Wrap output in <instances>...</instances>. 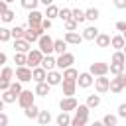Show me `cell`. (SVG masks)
Here are the masks:
<instances>
[{"mask_svg": "<svg viewBox=\"0 0 126 126\" xmlns=\"http://www.w3.org/2000/svg\"><path fill=\"white\" fill-rule=\"evenodd\" d=\"M49 89H51V87H49L47 83H35V91H33V93H35L37 96H47V94H49Z\"/></svg>", "mask_w": 126, "mask_h": 126, "instance_id": "25", "label": "cell"}, {"mask_svg": "<svg viewBox=\"0 0 126 126\" xmlns=\"http://www.w3.org/2000/svg\"><path fill=\"white\" fill-rule=\"evenodd\" d=\"M55 124H57V126H71V116H69V112H59L57 118H55Z\"/></svg>", "mask_w": 126, "mask_h": 126, "instance_id": "24", "label": "cell"}, {"mask_svg": "<svg viewBox=\"0 0 126 126\" xmlns=\"http://www.w3.org/2000/svg\"><path fill=\"white\" fill-rule=\"evenodd\" d=\"M91 85H94V77H93L89 71H85V73H79L77 87H81V89H89Z\"/></svg>", "mask_w": 126, "mask_h": 126, "instance_id": "13", "label": "cell"}, {"mask_svg": "<svg viewBox=\"0 0 126 126\" xmlns=\"http://www.w3.org/2000/svg\"><path fill=\"white\" fill-rule=\"evenodd\" d=\"M14 49H16V53H30L32 51V43L26 41L24 37L22 39H14Z\"/></svg>", "mask_w": 126, "mask_h": 126, "instance_id": "17", "label": "cell"}, {"mask_svg": "<svg viewBox=\"0 0 126 126\" xmlns=\"http://www.w3.org/2000/svg\"><path fill=\"white\" fill-rule=\"evenodd\" d=\"M8 91H12L16 96H20L24 89H22V83H20V81H12V85H10V89H8Z\"/></svg>", "mask_w": 126, "mask_h": 126, "instance_id": "43", "label": "cell"}, {"mask_svg": "<svg viewBox=\"0 0 126 126\" xmlns=\"http://www.w3.org/2000/svg\"><path fill=\"white\" fill-rule=\"evenodd\" d=\"M43 53L39 51V49H32L30 53H28V67L30 69H35V67H39L41 65V61H43Z\"/></svg>", "mask_w": 126, "mask_h": 126, "instance_id": "7", "label": "cell"}, {"mask_svg": "<svg viewBox=\"0 0 126 126\" xmlns=\"http://www.w3.org/2000/svg\"><path fill=\"white\" fill-rule=\"evenodd\" d=\"M45 83H47L49 87L61 85V83H63V73H59L57 69H53V71H47V79H45Z\"/></svg>", "mask_w": 126, "mask_h": 126, "instance_id": "14", "label": "cell"}, {"mask_svg": "<svg viewBox=\"0 0 126 126\" xmlns=\"http://www.w3.org/2000/svg\"><path fill=\"white\" fill-rule=\"evenodd\" d=\"M47 20H53V18H59V8L55 6V4H51V6H47L45 8V14H43Z\"/></svg>", "mask_w": 126, "mask_h": 126, "instance_id": "27", "label": "cell"}, {"mask_svg": "<svg viewBox=\"0 0 126 126\" xmlns=\"http://www.w3.org/2000/svg\"><path fill=\"white\" fill-rule=\"evenodd\" d=\"M118 118H126V102H122L120 106H118V114H116Z\"/></svg>", "mask_w": 126, "mask_h": 126, "instance_id": "47", "label": "cell"}, {"mask_svg": "<svg viewBox=\"0 0 126 126\" xmlns=\"http://www.w3.org/2000/svg\"><path fill=\"white\" fill-rule=\"evenodd\" d=\"M89 112H91V108H89L87 104H79L77 110H75V116L71 118V126H87V122H89Z\"/></svg>", "mask_w": 126, "mask_h": 126, "instance_id": "1", "label": "cell"}, {"mask_svg": "<svg viewBox=\"0 0 126 126\" xmlns=\"http://www.w3.org/2000/svg\"><path fill=\"white\" fill-rule=\"evenodd\" d=\"M63 24H65V32H75V30L79 28V24H77L73 18H71V20H67V22H63Z\"/></svg>", "mask_w": 126, "mask_h": 126, "instance_id": "44", "label": "cell"}, {"mask_svg": "<svg viewBox=\"0 0 126 126\" xmlns=\"http://www.w3.org/2000/svg\"><path fill=\"white\" fill-rule=\"evenodd\" d=\"M122 51H124V55H126V45H124V49H122Z\"/></svg>", "mask_w": 126, "mask_h": 126, "instance_id": "57", "label": "cell"}, {"mask_svg": "<svg viewBox=\"0 0 126 126\" xmlns=\"http://www.w3.org/2000/svg\"><path fill=\"white\" fill-rule=\"evenodd\" d=\"M63 79H67V81H77V79H79V71H77L75 67H69V69L63 71Z\"/></svg>", "mask_w": 126, "mask_h": 126, "instance_id": "30", "label": "cell"}, {"mask_svg": "<svg viewBox=\"0 0 126 126\" xmlns=\"http://www.w3.org/2000/svg\"><path fill=\"white\" fill-rule=\"evenodd\" d=\"M53 2H55V0H39V4H43L45 8H47V6H51Z\"/></svg>", "mask_w": 126, "mask_h": 126, "instance_id": "53", "label": "cell"}, {"mask_svg": "<svg viewBox=\"0 0 126 126\" xmlns=\"http://www.w3.org/2000/svg\"><path fill=\"white\" fill-rule=\"evenodd\" d=\"M43 33H45V32L41 30V26H39V28H26V32H24V39L30 41V43H33V41H37Z\"/></svg>", "mask_w": 126, "mask_h": 126, "instance_id": "9", "label": "cell"}, {"mask_svg": "<svg viewBox=\"0 0 126 126\" xmlns=\"http://www.w3.org/2000/svg\"><path fill=\"white\" fill-rule=\"evenodd\" d=\"M6 10H8V2H4V0H0V16H2V14L6 12Z\"/></svg>", "mask_w": 126, "mask_h": 126, "instance_id": "52", "label": "cell"}, {"mask_svg": "<svg viewBox=\"0 0 126 126\" xmlns=\"http://www.w3.org/2000/svg\"><path fill=\"white\" fill-rule=\"evenodd\" d=\"M0 98L6 102V104H12V102H18V96L12 93V91H4L2 94H0Z\"/></svg>", "mask_w": 126, "mask_h": 126, "instance_id": "33", "label": "cell"}, {"mask_svg": "<svg viewBox=\"0 0 126 126\" xmlns=\"http://www.w3.org/2000/svg\"><path fill=\"white\" fill-rule=\"evenodd\" d=\"M39 67H43L45 71H53L55 67H57V59L53 57V55H45L43 57V61H41V65Z\"/></svg>", "mask_w": 126, "mask_h": 126, "instance_id": "21", "label": "cell"}, {"mask_svg": "<svg viewBox=\"0 0 126 126\" xmlns=\"http://www.w3.org/2000/svg\"><path fill=\"white\" fill-rule=\"evenodd\" d=\"M116 30L124 33V32H126V22H116Z\"/></svg>", "mask_w": 126, "mask_h": 126, "instance_id": "50", "label": "cell"}, {"mask_svg": "<svg viewBox=\"0 0 126 126\" xmlns=\"http://www.w3.org/2000/svg\"><path fill=\"white\" fill-rule=\"evenodd\" d=\"M12 39V30L0 26V41H10Z\"/></svg>", "mask_w": 126, "mask_h": 126, "instance_id": "42", "label": "cell"}, {"mask_svg": "<svg viewBox=\"0 0 126 126\" xmlns=\"http://www.w3.org/2000/svg\"><path fill=\"white\" fill-rule=\"evenodd\" d=\"M8 122H10L8 114L6 112H0V126H8Z\"/></svg>", "mask_w": 126, "mask_h": 126, "instance_id": "48", "label": "cell"}, {"mask_svg": "<svg viewBox=\"0 0 126 126\" xmlns=\"http://www.w3.org/2000/svg\"><path fill=\"white\" fill-rule=\"evenodd\" d=\"M71 18L77 22V24H83L87 18H85V10H79V8H73L71 10Z\"/></svg>", "mask_w": 126, "mask_h": 126, "instance_id": "28", "label": "cell"}, {"mask_svg": "<svg viewBox=\"0 0 126 126\" xmlns=\"http://www.w3.org/2000/svg\"><path fill=\"white\" fill-rule=\"evenodd\" d=\"M0 73H2V69H0Z\"/></svg>", "mask_w": 126, "mask_h": 126, "instance_id": "60", "label": "cell"}, {"mask_svg": "<svg viewBox=\"0 0 126 126\" xmlns=\"http://www.w3.org/2000/svg\"><path fill=\"white\" fill-rule=\"evenodd\" d=\"M98 33H100V30H98L96 26H87L81 35H83V39H87V41H94V39L98 37Z\"/></svg>", "mask_w": 126, "mask_h": 126, "instance_id": "16", "label": "cell"}, {"mask_svg": "<svg viewBox=\"0 0 126 126\" xmlns=\"http://www.w3.org/2000/svg\"><path fill=\"white\" fill-rule=\"evenodd\" d=\"M16 79L20 83H28L32 81V69L26 65V67H16Z\"/></svg>", "mask_w": 126, "mask_h": 126, "instance_id": "15", "label": "cell"}, {"mask_svg": "<svg viewBox=\"0 0 126 126\" xmlns=\"http://www.w3.org/2000/svg\"><path fill=\"white\" fill-rule=\"evenodd\" d=\"M45 79H47V71H45L43 67L32 69V81H35V83H45Z\"/></svg>", "mask_w": 126, "mask_h": 126, "instance_id": "19", "label": "cell"}, {"mask_svg": "<svg viewBox=\"0 0 126 126\" xmlns=\"http://www.w3.org/2000/svg\"><path fill=\"white\" fill-rule=\"evenodd\" d=\"M51 26H53V20L43 18V22H41V30H43V32H47V30H51Z\"/></svg>", "mask_w": 126, "mask_h": 126, "instance_id": "46", "label": "cell"}, {"mask_svg": "<svg viewBox=\"0 0 126 126\" xmlns=\"http://www.w3.org/2000/svg\"><path fill=\"white\" fill-rule=\"evenodd\" d=\"M93 126H104V124H102V120H94V122H93Z\"/></svg>", "mask_w": 126, "mask_h": 126, "instance_id": "54", "label": "cell"}, {"mask_svg": "<svg viewBox=\"0 0 126 126\" xmlns=\"http://www.w3.org/2000/svg\"><path fill=\"white\" fill-rule=\"evenodd\" d=\"M94 41H96L98 47H108V45H110V35H108V33H98V37H96Z\"/></svg>", "mask_w": 126, "mask_h": 126, "instance_id": "31", "label": "cell"}, {"mask_svg": "<svg viewBox=\"0 0 126 126\" xmlns=\"http://www.w3.org/2000/svg\"><path fill=\"white\" fill-rule=\"evenodd\" d=\"M33 100H35V93L28 91V89H24V91H22V94L18 96V104H20L24 110H26V108H30L32 104H35Z\"/></svg>", "mask_w": 126, "mask_h": 126, "instance_id": "5", "label": "cell"}, {"mask_svg": "<svg viewBox=\"0 0 126 126\" xmlns=\"http://www.w3.org/2000/svg\"><path fill=\"white\" fill-rule=\"evenodd\" d=\"M122 37H124V39H126V32H124V33H122Z\"/></svg>", "mask_w": 126, "mask_h": 126, "instance_id": "56", "label": "cell"}, {"mask_svg": "<svg viewBox=\"0 0 126 126\" xmlns=\"http://www.w3.org/2000/svg\"><path fill=\"white\" fill-rule=\"evenodd\" d=\"M59 18H61L63 22L71 20V8H61V10H59Z\"/></svg>", "mask_w": 126, "mask_h": 126, "instance_id": "45", "label": "cell"}, {"mask_svg": "<svg viewBox=\"0 0 126 126\" xmlns=\"http://www.w3.org/2000/svg\"><path fill=\"white\" fill-rule=\"evenodd\" d=\"M53 53H57V55L67 53V41L65 39H55L53 41Z\"/></svg>", "mask_w": 126, "mask_h": 126, "instance_id": "23", "label": "cell"}, {"mask_svg": "<svg viewBox=\"0 0 126 126\" xmlns=\"http://www.w3.org/2000/svg\"><path fill=\"white\" fill-rule=\"evenodd\" d=\"M73 63H75V55L73 53H63V55H57V69H61V71H65V69H69V67H73Z\"/></svg>", "mask_w": 126, "mask_h": 126, "instance_id": "8", "label": "cell"}, {"mask_svg": "<svg viewBox=\"0 0 126 126\" xmlns=\"http://www.w3.org/2000/svg\"><path fill=\"white\" fill-rule=\"evenodd\" d=\"M37 122H39V126H47V124L51 122V112H49V110H39Z\"/></svg>", "mask_w": 126, "mask_h": 126, "instance_id": "26", "label": "cell"}, {"mask_svg": "<svg viewBox=\"0 0 126 126\" xmlns=\"http://www.w3.org/2000/svg\"><path fill=\"white\" fill-rule=\"evenodd\" d=\"M108 69H110L108 63H104V61H96V63H91L89 73H91L93 77H104V75H108Z\"/></svg>", "mask_w": 126, "mask_h": 126, "instance_id": "4", "label": "cell"}, {"mask_svg": "<svg viewBox=\"0 0 126 126\" xmlns=\"http://www.w3.org/2000/svg\"><path fill=\"white\" fill-rule=\"evenodd\" d=\"M20 4H22V8H26V10H37V4H39V0H20Z\"/></svg>", "mask_w": 126, "mask_h": 126, "instance_id": "39", "label": "cell"}, {"mask_svg": "<svg viewBox=\"0 0 126 126\" xmlns=\"http://www.w3.org/2000/svg\"><path fill=\"white\" fill-rule=\"evenodd\" d=\"M0 93H2V91H0Z\"/></svg>", "mask_w": 126, "mask_h": 126, "instance_id": "61", "label": "cell"}, {"mask_svg": "<svg viewBox=\"0 0 126 126\" xmlns=\"http://www.w3.org/2000/svg\"><path fill=\"white\" fill-rule=\"evenodd\" d=\"M43 14L39 12V10H32L30 14H28V28H39L41 26V22H43Z\"/></svg>", "mask_w": 126, "mask_h": 126, "instance_id": "12", "label": "cell"}, {"mask_svg": "<svg viewBox=\"0 0 126 126\" xmlns=\"http://www.w3.org/2000/svg\"><path fill=\"white\" fill-rule=\"evenodd\" d=\"M63 39L67 41V45H79V43L83 41V35H81V33H77V32H67Z\"/></svg>", "mask_w": 126, "mask_h": 126, "instance_id": "20", "label": "cell"}, {"mask_svg": "<svg viewBox=\"0 0 126 126\" xmlns=\"http://www.w3.org/2000/svg\"><path fill=\"white\" fill-rule=\"evenodd\" d=\"M24 114H26V118H35V120H37V116H39V106H37V104H32L30 108L24 110Z\"/></svg>", "mask_w": 126, "mask_h": 126, "instance_id": "35", "label": "cell"}, {"mask_svg": "<svg viewBox=\"0 0 126 126\" xmlns=\"http://www.w3.org/2000/svg\"><path fill=\"white\" fill-rule=\"evenodd\" d=\"M4 2H8V4H10V2H14V0H4Z\"/></svg>", "mask_w": 126, "mask_h": 126, "instance_id": "58", "label": "cell"}, {"mask_svg": "<svg viewBox=\"0 0 126 126\" xmlns=\"http://www.w3.org/2000/svg\"><path fill=\"white\" fill-rule=\"evenodd\" d=\"M110 63H122V65H126V55H124V51H114Z\"/></svg>", "mask_w": 126, "mask_h": 126, "instance_id": "37", "label": "cell"}, {"mask_svg": "<svg viewBox=\"0 0 126 126\" xmlns=\"http://www.w3.org/2000/svg\"><path fill=\"white\" fill-rule=\"evenodd\" d=\"M87 126H93V124H87Z\"/></svg>", "mask_w": 126, "mask_h": 126, "instance_id": "59", "label": "cell"}, {"mask_svg": "<svg viewBox=\"0 0 126 126\" xmlns=\"http://www.w3.org/2000/svg\"><path fill=\"white\" fill-rule=\"evenodd\" d=\"M6 61H8V57H6V53L4 51H0V69L6 65Z\"/></svg>", "mask_w": 126, "mask_h": 126, "instance_id": "51", "label": "cell"}, {"mask_svg": "<svg viewBox=\"0 0 126 126\" xmlns=\"http://www.w3.org/2000/svg\"><path fill=\"white\" fill-rule=\"evenodd\" d=\"M94 89L98 94H104L110 91V79L104 75V77H94Z\"/></svg>", "mask_w": 126, "mask_h": 126, "instance_id": "10", "label": "cell"}, {"mask_svg": "<svg viewBox=\"0 0 126 126\" xmlns=\"http://www.w3.org/2000/svg\"><path fill=\"white\" fill-rule=\"evenodd\" d=\"M53 37L49 35V33H43L39 39H37V49L43 53V55H51L53 53Z\"/></svg>", "mask_w": 126, "mask_h": 126, "instance_id": "2", "label": "cell"}, {"mask_svg": "<svg viewBox=\"0 0 126 126\" xmlns=\"http://www.w3.org/2000/svg\"><path fill=\"white\" fill-rule=\"evenodd\" d=\"M14 18H16V12H14V10H10V8H8V10H6V12L0 16V20H2L4 24H10V22H14Z\"/></svg>", "mask_w": 126, "mask_h": 126, "instance_id": "40", "label": "cell"}, {"mask_svg": "<svg viewBox=\"0 0 126 126\" xmlns=\"http://www.w3.org/2000/svg\"><path fill=\"white\" fill-rule=\"evenodd\" d=\"M85 18H87L89 22H96V20L100 18L98 8H89V10H85Z\"/></svg>", "mask_w": 126, "mask_h": 126, "instance_id": "29", "label": "cell"}, {"mask_svg": "<svg viewBox=\"0 0 126 126\" xmlns=\"http://www.w3.org/2000/svg\"><path fill=\"white\" fill-rule=\"evenodd\" d=\"M126 89V73L122 75H116L114 79H110V93H122Z\"/></svg>", "mask_w": 126, "mask_h": 126, "instance_id": "6", "label": "cell"}, {"mask_svg": "<svg viewBox=\"0 0 126 126\" xmlns=\"http://www.w3.org/2000/svg\"><path fill=\"white\" fill-rule=\"evenodd\" d=\"M89 108H96L100 104V94H89L87 96V102H85Z\"/></svg>", "mask_w": 126, "mask_h": 126, "instance_id": "34", "label": "cell"}, {"mask_svg": "<svg viewBox=\"0 0 126 126\" xmlns=\"http://www.w3.org/2000/svg\"><path fill=\"white\" fill-rule=\"evenodd\" d=\"M124 69H126V65H122V63H110L108 73L116 77V75H122V73H124Z\"/></svg>", "mask_w": 126, "mask_h": 126, "instance_id": "32", "label": "cell"}, {"mask_svg": "<svg viewBox=\"0 0 126 126\" xmlns=\"http://www.w3.org/2000/svg\"><path fill=\"white\" fill-rule=\"evenodd\" d=\"M4 106H6V102H4V100H2V98H0V112H2V110H4Z\"/></svg>", "mask_w": 126, "mask_h": 126, "instance_id": "55", "label": "cell"}, {"mask_svg": "<svg viewBox=\"0 0 126 126\" xmlns=\"http://www.w3.org/2000/svg\"><path fill=\"white\" fill-rule=\"evenodd\" d=\"M110 45H112L116 51H122L124 45H126V39L122 37V33H120V35H112V37H110Z\"/></svg>", "mask_w": 126, "mask_h": 126, "instance_id": "22", "label": "cell"}, {"mask_svg": "<svg viewBox=\"0 0 126 126\" xmlns=\"http://www.w3.org/2000/svg\"><path fill=\"white\" fill-rule=\"evenodd\" d=\"M24 32H26L24 26H14L12 28V39H22L24 37Z\"/></svg>", "mask_w": 126, "mask_h": 126, "instance_id": "41", "label": "cell"}, {"mask_svg": "<svg viewBox=\"0 0 126 126\" xmlns=\"http://www.w3.org/2000/svg\"><path fill=\"white\" fill-rule=\"evenodd\" d=\"M61 89H63V96H73L75 91H77V81H67V79H63Z\"/></svg>", "mask_w": 126, "mask_h": 126, "instance_id": "18", "label": "cell"}, {"mask_svg": "<svg viewBox=\"0 0 126 126\" xmlns=\"http://www.w3.org/2000/svg\"><path fill=\"white\" fill-rule=\"evenodd\" d=\"M77 106H79V102H77V98H75V96H63V98L59 100V108H61V112L77 110Z\"/></svg>", "mask_w": 126, "mask_h": 126, "instance_id": "11", "label": "cell"}, {"mask_svg": "<svg viewBox=\"0 0 126 126\" xmlns=\"http://www.w3.org/2000/svg\"><path fill=\"white\" fill-rule=\"evenodd\" d=\"M12 77H14V69L8 67V65H4V67H2V73H0V91H2V93L10 89Z\"/></svg>", "mask_w": 126, "mask_h": 126, "instance_id": "3", "label": "cell"}, {"mask_svg": "<svg viewBox=\"0 0 126 126\" xmlns=\"http://www.w3.org/2000/svg\"><path fill=\"white\" fill-rule=\"evenodd\" d=\"M118 10H126V0H112Z\"/></svg>", "mask_w": 126, "mask_h": 126, "instance_id": "49", "label": "cell"}, {"mask_svg": "<svg viewBox=\"0 0 126 126\" xmlns=\"http://www.w3.org/2000/svg\"><path fill=\"white\" fill-rule=\"evenodd\" d=\"M14 63L18 67H26L28 65V53H16L14 55Z\"/></svg>", "mask_w": 126, "mask_h": 126, "instance_id": "36", "label": "cell"}, {"mask_svg": "<svg viewBox=\"0 0 126 126\" xmlns=\"http://www.w3.org/2000/svg\"><path fill=\"white\" fill-rule=\"evenodd\" d=\"M102 124H104V126H116V124H118V116H116V114H104Z\"/></svg>", "mask_w": 126, "mask_h": 126, "instance_id": "38", "label": "cell"}]
</instances>
